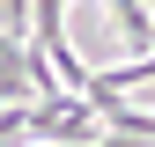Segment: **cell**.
Listing matches in <instances>:
<instances>
[{
    "mask_svg": "<svg viewBox=\"0 0 155 147\" xmlns=\"http://www.w3.org/2000/svg\"><path fill=\"white\" fill-rule=\"evenodd\" d=\"M111 22H118V37H126V52H133V59H148V52H155V15H148V8L111 0Z\"/></svg>",
    "mask_w": 155,
    "mask_h": 147,
    "instance_id": "cell-1",
    "label": "cell"
},
{
    "mask_svg": "<svg viewBox=\"0 0 155 147\" xmlns=\"http://www.w3.org/2000/svg\"><path fill=\"white\" fill-rule=\"evenodd\" d=\"M0 37L8 44H30V8L22 0H0Z\"/></svg>",
    "mask_w": 155,
    "mask_h": 147,
    "instance_id": "cell-2",
    "label": "cell"
}]
</instances>
